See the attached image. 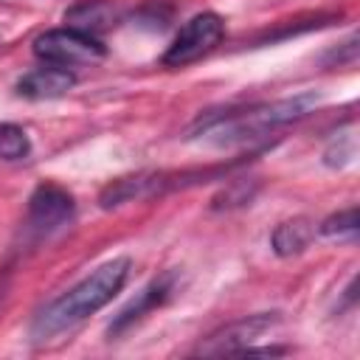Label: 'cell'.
Segmentation results:
<instances>
[{
  "label": "cell",
  "mask_w": 360,
  "mask_h": 360,
  "mask_svg": "<svg viewBox=\"0 0 360 360\" xmlns=\"http://www.w3.org/2000/svg\"><path fill=\"white\" fill-rule=\"evenodd\" d=\"M321 96L307 90L290 98H276V101H264V104H253L245 110H222V112H211V115H200L194 121V127L188 129V135H205L208 141H214L217 146H228V143H245L253 138H262L278 127H287L292 121H301L304 115H309L318 107Z\"/></svg>",
  "instance_id": "1"
},
{
  "label": "cell",
  "mask_w": 360,
  "mask_h": 360,
  "mask_svg": "<svg viewBox=\"0 0 360 360\" xmlns=\"http://www.w3.org/2000/svg\"><path fill=\"white\" fill-rule=\"evenodd\" d=\"M132 262L127 256H118L112 262H104L101 267H96L87 278H82L73 290H68L65 295H59L53 304H48L37 321H34V338L37 340H48L76 323H82L84 318H90L93 312H98L101 307H107L124 287L127 276H129Z\"/></svg>",
  "instance_id": "2"
},
{
  "label": "cell",
  "mask_w": 360,
  "mask_h": 360,
  "mask_svg": "<svg viewBox=\"0 0 360 360\" xmlns=\"http://www.w3.org/2000/svg\"><path fill=\"white\" fill-rule=\"evenodd\" d=\"M34 53L45 65H59V68H76V65H93L107 56V48L84 31H76L70 25L65 28H51L34 39Z\"/></svg>",
  "instance_id": "3"
},
{
  "label": "cell",
  "mask_w": 360,
  "mask_h": 360,
  "mask_svg": "<svg viewBox=\"0 0 360 360\" xmlns=\"http://www.w3.org/2000/svg\"><path fill=\"white\" fill-rule=\"evenodd\" d=\"M225 34V22L219 14L214 11H202L194 14L174 37V42L169 45V51L163 53V65L166 68H186L197 59H202L205 53H211L219 39Z\"/></svg>",
  "instance_id": "4"
},
{
  "label": "cell",
  "mask_w": 360,
  "mask_h": 360,
  "mask_svg": "<svg viewBox=\"0 0 360 360\" xmlns=\"http://www.w3.org/2000/svg\"><path fill=\"white\" fill-rule=\"evenodd\" d=\"M278 321L276 312H259V315H248L242 321H233L222 329H217L214 335H208L200 346H197V354H239L245 346H250L256 338H262L273 323Z\"/></svg>",
  "instance_id": "5"
},
{
  "label": "cell",
  "mask_w": 360,
  "mask_h": 360,
  "mask_svg": "<svg viewBox=\"0 0 360 360\" xmlns=\"http://www.w3.org/2000/svg\"><path fill=\"white\" fill-rule=\"evenodd\" d=\"M76 202L70 191H65L56 183H39L28 200V225L37 233H51L73 219Z\"/></svg>",
  "instance_id": "6"
},
{
  "label": "cell",
  "mask_w": 360,
  "mask_h": 360,
  "mask_svg": "<svg viewBox=\"0 0 360 360\" xmlns=\"http://www.w3.org/2000/svg\"><path fill=\"white\" fill-rule=\"evenodd\" d=\"M73 84H76L73 70L59 68V65H45V68L25 73L17 82V93L25 98H56V96H65Z\"/></svg>",
  "instance_id": "7"
},
{
  "label": "cell",
  "mask_w": 360,
  "mask_h": 360,
  "mask_svg": "<svg viewBox=\"0 0 360 360\" xmlns=\"http://www.w3.org/2000/svg\"><path fill=\"white\" fill-rule=\"evenodd\" d=\"M172 273H166V276H160V278H155L149 287H143L141 292H138V298H132L115 318H112V323H110V338L112 335H121L124 329H129L138 318H143L149 309H155L158 304H163L166 298H169V292H172Z\"/></svg>",
  "instance_id": "8"
},
{
  "label": "cell",
  "mask_w": 360,
  "mask_h": 360,
  "mask_svg": "<svg viewBox=\"0 0 360 360\" xmlns=\"http://www.w3.org/2000/svg\"><path fill=\"white\" fill-rule=\"evenodd\" d=\"M163 183V174H149V172H138V174H129V177H118L112 183L104 186L98 202L101 208H118L129 200H138V197H146L152 191H158Z\"/></svg>",
  "instance_id": "9"
},
{
  "label": "cell",
  "mask_w": 360,
  "mask_h": 360,
  "mask_svg": "<svg viewBox=\"0 0 360 360\" xmlns=\"http://www.w3.org/2000/svg\"><path fill=\"white\" fill-rule=\"evenodd\" d=\"M118 20V11L112 3L107 0H87V3H79L73 6L68 14H65V22L76 31H84V34H98V31H107L112 28Z\"/></svg>",
  "instance_id": "10"
},
{
  "label": "cell",
  "mask_w": 360,
  "mask_h": 360,
  "mask_svg": "<svg viewBox=\"0 0 360 360\" xmlns=\"http://www.w3.org/2000/svg\"><path fill=\"white\" fill-rule=\"evenodd\" d=\"M312 236H315L312 222L307 217H295V219H287V222H278L276 225V231L270 236V245H273V250L278 256L287 259V256H295V253L307 250L309 242H312Z\"/></svg>",
  "instance_id": "11"
},
{
  "label": "cell",
  "mask_w": 360,
  "mask_h": 360,
  "mask_svg": "<svg viewBox=\"0 0 360 360\" xmlns=\"http://www.w3.org/2000/svg\"><path fill=\"white\" fill-rule=\"evenodd\" d=\"M31 152L28 132L17 124H0V160H22Z\"/></svg>",
  "instance_id": "12"
},
{
  "label": "cell",
  "mask_w": 360,
  "mask_h": 360,
  "mask_svg": "<svg viewBox=\"0 0 360 360\" xmlns=\"http://www.w3.org/2000/svg\"><path fill=\"white\" fill-rule=\"evenodd\" d=\"M318 231L323 236H352L357 231V208L352 205V208H343V211L326 217Z\"/></svg>",
  "instance_id": "13"
},
{
  "label": "cell",
  "mask_w": 360,
  "mask_h": 360,
  "mask_svg": "<svg viewBox=\"0 0 360 360\" xmlns=\"http://www.w3.org/2000/svg\"><path fill=\"white\" fill-rule=\"evenodd\" d=\"M253 191H256V186L248 188V180H233L231 188H225V191L214 200V208H233V205H242V202H248V200L253 197Z\"/></svg>",
  "instance_id": "14"
},
{
  "label": "cell",
  "mask_w": 360,
  "mask_h": 360,
  "mask_svg": "<svg viewBox=\"0 0 360 360\" xmlns=\"http://www.w3.org/2000/svg\"><path fill=\"white\" fill-rule=\"evenodd\" d=\"M352 158H354V138H349V141H346V146H338V143L332 141V143H329V149L323 152L326 166H346Z\"/></svg>",
  "instance_id": "15"
}]
</instances>
